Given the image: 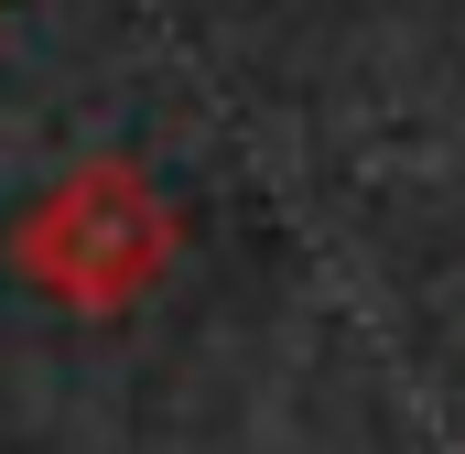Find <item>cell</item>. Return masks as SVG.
I'll use <instances>...</instances> for the list:
<instances>
[{"mask_svg":"<svg viewBox=\"0 0 465 454\" xmlns=\"http://www.w3.org/2000/svg\"><path fill=\"white\" fill-rule=\"evenodd\" d=\"M11 271L44 292V303H65V314H130L163 271H173V206H163V184L141 173V163H76V173H54L22 227H11Z\"/></svg>","mask_w":465,"mask_h":454,"instance_id":"6da1fadb","label":"cell"}]
</instances>
